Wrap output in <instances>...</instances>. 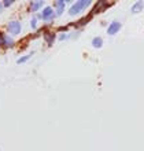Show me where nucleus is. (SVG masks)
Wrapping results in <instances>:
<instances>
[{"label": "nucleus", "instance_id": "nucleus-11", "mask_svg": "<svg viewBox=\"0 0 144 151\" xmlns=\"http://www.w3.org/2000/svg\"><path fill=\"white\" fill-rule=\"evenodd\" d=\"M30 56H32V54H29V55H25V56H22V58H19V59H18V65L25 63V62H26V60H28Z\"/></svg>", "mask_w": 144, "mask_h": 151}, {"label": "nucleus", "instance_id": "nucleus-1", "mask_svg": "<svg viewBox=\"0 0 144 151\" xmlns=\"http://www.w3.org/2000/svg\"><path fill=\"white\" fill-rule=\"evenodd\" d=\"M91 4V1L89 0H82V1H77L74 6H72L70 7V10H69V14L70 15H77V14H80L84 8H87Z\"/></svg>", "mask_w": 144, "mask_h": 151}, {"label": "nucleus", "instance_id": "nucleus-8", "mask_svg": "<svg viewBox=\"0 0 144 151\" xmlns=\"http://www.w3.org/2000/svg\"><path fill=\"white\" fill-rule=\"evenodd\" d=\"M3 45L4 47H12V45H14V41H12L11 37L4 36L3 37Z\"/></svg>", "mask_w": 144, "mask_h": 151}, {"label": "nucleus", "instance_id": "nucleus-9", "mask_svg": "<svg viewBox=\"0 0 144 151\" xmlns=\"http://www.w3.org/2000/svg\"><path fill=\"white\" fill-rule=\"evenodd\" d=\"M54 39H55V35H54V33H47V35H45V40H47L48 45H52V44H54Z\"/></svg>", "mask_w": 144, "mask_h": 151}, {"label": "nucleus", "instance_id": "nucleus-3", "mask_svg": "<svg viewBox=\"0 0 144 151\" xmlns=\"http://www.w3.org/2000/svg\"><path fill=\"white\" fill-rule=\"evenodd\" d=\"M121 26H122V25H121L120 22H117V21L115 22H111L110 26H108V29H107V33L110 36H114V35H117V33L121 30Z\"/></svg>", "mask_w": 144, "mask_h": 151}, {"label": "nucleus", "instance_id": "nucleus-4", "mask_svg": "<svg viewBox=\"0 0 144 151\" xmlns=\"http://www.w3.org/2000/svg\"><path fill=\"white\" fill-rule=\"evenodd\" d=\"M41 18L44 21H51L55 18V12H54V10H52L51 7H45L43 14H41Z\"/></svg>", "mask_w": 144, "mask_h": 151}, {"label": "nucleus", "instance_id": "nucleus-7", "mask_svg": "<svg viewBox=\"0 0 144 151\" xmlns=\"http://www.w3.org/2000/svg\"><path fill=\"white\" fill-rule=\"evenodd\" d=\"M143 8H144V4L141 3V1H137V3L133 4V7H132V12H139V11H141Z\"/></svg>", "mask_w": 144, "mask_h": 151}, {"label": "nucleus", "instance_id": "nucleus-12", "mask_svg": "<svg viewBox=\"0 0 144 151\" xmlns=\"http://www.w3.org/2000/svg\"><path fill=\"white\" fill-rule=\"evenodd\" d=\"M12 3H14L12 0H6V1H3V7H10Z\"/></svg>", "mask_w": 144, "mask_h": 151}, {"label": "nucleus", "instance_id": "nucleus-14", "mask_svg": "<svg viewBox=\"0 0 144 151\" xmlns=\"http://www.w3.org/2000/svg\"><path fill=\"white\" fill-rule=\"evenodd\" d=\"M59 40H66V35H60V36H59Z\"/></svg>", "mask_w": 144, "mask_h": 151}, {"label": "nucleus", "instance_id": "nucleus-16", "mask_svg": "<svg viewBox=\"0 0 144 151\" xmlns=\"http://www.w3.org/2000/svg\"><path fill=\"white\" fill-rule=\"evenodd\" d=\"M0 11H1V7H0Z\"/></svg>", "mask_w": 144, "mask_h": 151}, {"label": "nucleus", "instance_id": "nucleus-15", "mask_svg": "<svg viewBox=\"0 0 144 151\" xmlns=\"http://www.w3.org/2000/svg\"><path fill=\"white\" fill-rule=\"evenodd\" d=\"M3 37L4 36H1V35H0V45H3Z\"/></svg>", "mask_w": 144, "mask_h": 151}, {"label": "nucleus", "instance_id": "nucleus-10", "mask_svg": "<svg viewBox=\"0 0 144 151\" xmlns=\"http://www.w3.org/2000/svg\"><path fill=\"white\" fill-rule=\"evenodd\" d=\"M41 6H43V1H33L30 10H32V11H36V10H39V8L41 7Z\"/></svg>", "mask_w": 144, "mask_h": 151}, {"label": "nucleus", "instance_id": "nucleus-6", "mask_svg": "<svg viewBox=\"0 0 144 151\" xmlns=\"http://www.w3.org/2000/svg\"><path fill=\"white\" fill-rule=\"evenodd\" d=\"M92 45L95 48H102L103 47V39H100V37H95L92 40Z\"/></svg>", "mask_w": 144, "mask_h": 151}, {"label": "nucleus", "instance_id": "nucleus-13", "mask_svg": "<svg viewBox=\"0 0 144 151\" xmlns=\"http://www.w3.org/2000/svg\"><path fill=\"white\" fill-rule=\"evenodd\" d=\"M30 25H32L33 29H36V26H37V18H33L32 22H30Z\"/></svg>", "mask_w": 144, "mask_h": 151}, {"label": "nucleus", "instance_id": "nucleus-2", "mask_svg": "<svg viewBox=\"0 0 144 151\" xmlns=\"http://www.w3.org/2000/svg\"><path fill=\"white\" fill-rule=\"evenodd\" d=\"M7 29L11 35L16 36V35H19L21 33V24L18 22V21H11V22H8Z\"/></svg>", "mask_w": 144, "mask_h": 151}, {"label": "nucleus", "instance_id": "nucleus-5", "mask_svg": "<svg viewBox=\"0 0 144 151\" xmlns=\"http://www.w3.org/2000/svg\"><path fill=\"white\" fill-rule=\"evenodd\" d=\"M64 1H56V15H62L64 10Z\"/></svg>", "mask_w": 144, "mask_h": 151}]
</instances>
